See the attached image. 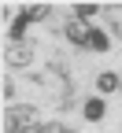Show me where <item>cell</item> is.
<instances>
[{"mask_svg": "<svg viewBox=\"0 0 122 133\" xmlns=\"http://www.w3.org/2000/svg\"><path fill=\"white\" fill-rule=\"evenodd\" d=\"M107 44H111V41H107V33L93 26V33H89V48H93V52H107Z\"/></svg>", "mask_w": 122, "mask_h": 133, "instance_id": "52a82bcc", "label": "cell"}, {"mask_svg": "<svg viewBox=\"0 0 122 133\" xmlns=\"http://www.w3.org/2000/svg\"><path fill=\"white\" fill-rule=\"evenodd\" d=\"M96 89H100V92H115V89H122V78H118L115 70H104V74L96 78Z\"/></svg>", "mask_w": 122, "mask_h": 133, "instance_id": "5b68a950", "label": "cell"}, {"mask_svg": "<svg viewBox=\"0 0 122 133\" xmlns=\"http://www.w3.org/2000/svg\"><path fill=\"white\" fill-rule=\"evenodd\" d=\"M89 33H93V26H85L81 19H70V22H67V41H74L81 48H89Z\"/></svg>", "mask_w": 122, "mask_h": 133, "instance_id": "277c9868", "label": "cell"}, {"mask_svg": "<svg viewBox=\"0 0 122 133\" xmlns=\"http://www.w3.org/2000/svg\"><path fill=\"white\" fill-rule=\"evenodd\" d=\"M33 52H37V48H33L30 41H8V48H4V59H8V66H30L33 63Z\"/></svg>", "mask_w": 122, "mask_h": 133, "instance_id": "7a4b0ae2", "label": "cell"}, {"mask_svg": "<svg viewBox=\"0 0 122 133\" xmlns=\"http://www.w3.org/2000/svg\"><path fill=\"white\" fill-rule=\"evenodd\" d=\"M33 133H70V129H67L63 122H44V126H37Z\"/></svg>", "mask_w": 122, "mask_h": 133, "instance_id": "30bf717a", "label": "cell"}, {"mask_svg": "<svg viewBox=\"0 0 122 133\" xmlns=\"http://www.w3.org/2000/svg\"><path fill=\"white\" fill-rule=\"evenodd\" d=\"M33 22V15H30V8H22L19 15H15V22H11V30H8V41L15 44V41H26V26Z\"/></svg>", "mask_w": 122, "mask_h": 133, "instance_id": "3957f363", "label": "cell"}, {"mask_svg": "<svg viewBox=\"0 0 122 133\" xmlns=\"http://www.w3.org/2000/svg\"><path fill=\"white\" fill-rule=\"evenodd\" d=\"M96 11H100L96 4H78V8H74V19H81V22H85V19H93Z\"/></svg>", "mask_w": 122, "mask_h": 133, "instance_id": "9c48e42d", "label": "cell"}, {"mask_svg": "<svg viewBox=\"0 0 122 133\" xmlns=\"http://www.w3.org/2000/svg\"><path fill=\"white\" fill-rule=\"evenodd\" d=\"M107 19H111V33L122 37V8H107Z\"/></svg>", "mask_w": 122, "mask_h": 133, "instance_id": "ba28073f", "label": "cell"}, {"mask_svg": "<svg viewBox=\"0 0 122 133\" xmlns=\"http://www.w3.org/2000/svg\"><path fill=\"white\" fill-rule=\"evenodd\" d=\"M104 111H107V107H104V100H85V118H89V122H100L104 118Z\"/></svg>", "mask_w": 122, "mask_h": 133, "instance_id": "8992f818", "label": "cell"}, {"mask_svg": "<svg viewBox=\"0 0 122 133\" xmlns=\"http://www.w3.org/2000/svg\"><path fill=\"white\" fill-rule=\"evenodd\" d=\"M37 129V107L15 104L4 111V133H33Z\"/></svg>", "mask_w": 122, "mask_h": 133, "instance_id": "6da1fadb", "label": "cell"}]
</instances>
